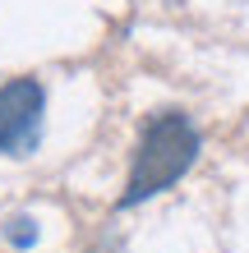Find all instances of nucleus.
<instances>
[{"label":"nucleus","instance_id":"f257e3e1","mask_svg":"<svg viewBox=\"0 0 249 253\" xmlns=\"http://www.w3.org/2000/svg\"><path fill=\"white\" fill-rule=\"evenodd\" d=\"M199 129L189 125L185 111H157L148 115V125L139 133L134 147V166H129V180L120 193V207H139L157 198L162 189H171L180 175L199 161Z\"/></svg>","mask_w":249,"mask_h":253},{"label":"nucleus","instance_id":"f03ea898","mask_svg":"<svg viewBox=\"0 0 249 253\" xmlns=\"http://www.w3.org/2000/svg\"><path fill=\"white\" fill-rule=\"evenodd\" d=\"M42 83L9 79L0 83V157H28L42 138Z\"/></svg>","mask_w":249,"mask_h":253},{"label":"nucleus","instance_id":"7ed1b4c3","mask_svg":"<svg viewBox=\"0 0 249 253\" xmlns=\"http://www.w3.org/2000/svg\"><path fill=\"white\" fill-rule=\"evenodd\" d=\"M5 235H9V240H14V244H23V249H28V244H33V240H37V226H33V221H28V216H14Z\"/></svg>","mask_w":249,"mask_h":253}]
</instances>
